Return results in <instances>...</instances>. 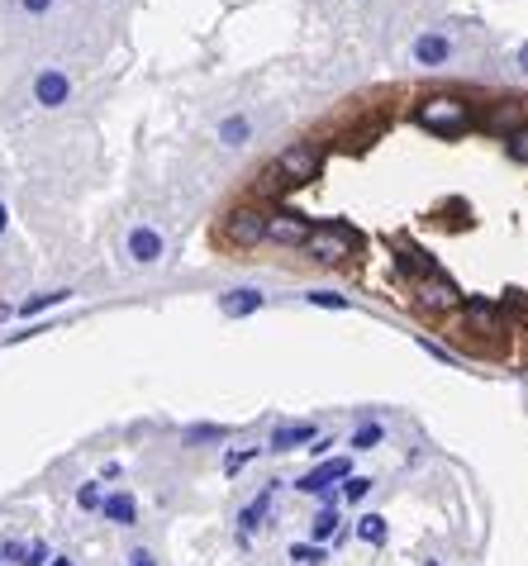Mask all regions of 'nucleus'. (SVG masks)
<instances>
[{
	"label": "nucleus",
	"instance_id": "nucleus-1",
	"mask_svg": "<svg viewBox=\"0 0 528 566\" xmlns=\"http://www.w3.org/2000/svg\"><path fill=\"white\" fill-rule=\"evenodd\" d=\"M310 258L314 262H324V267H338V262H348L352 258V248H357V228L348 219H329L324 228H310Z\"/></svg>",
	"mask_w": 528,
	"mask_h": 566
},
{
	"label": "nucleus",
	"instance_id": "nucleus-2",
	"mask_svg": "<svg viewBox=\"0 0 528 566\" xmlns=\"http://www.w3.org/2000/svg\"><path fill=\"white\" fill-rule=\"evenodd\" d=\"M419 124H424L429 134H438V138H457L472 124V105L457 100V96H429L424 105H419Z\"/></svg>",
	"mask_w": 528,
	"mask_h": 566
},
{
	"label": "nucleus",
	"instance_id": "nucleus-3",
	"mask_svg": "<svg viewBox=\"0 0 528 566\" xmlns=\"http://www.w3.org/2000/svg\"><path fill=\"white\" fill-rule=\"evenodd\" d=\"M262 238H267V215H262V209H252V205L228 209V219H224V243H234V248H258Z\"/></svg>",
	"mask_w": 528,
	"mask_h": 566
},
{
	"label": "nucleus",
	"instance_id": "nucleus-4",
	"mask_svg": "<svg viewBox=\"0 0 528 566\" xmlns=\"http://www.w3.org/2000/svg\"><path fill=\"white\" fill-rule=\"evenodd\" d=\"M271 167H277V172L286 177V186H295V181H314V177H320V148H314V143H295V148H286Z\"/></svg>",
	"mask_w": 528,
	"mask_h": 566
},
{
	"label": "nucleus",
	"instance_id": "nucleus-5",
	"mask_svg": "<svg viewBox=\"0 0 528 566\" xmlns=\"http://www.w3.org/2000/svg\"><path fill=\"white\" fill-rule=\"evenodd\" d=\"M419 309H429V314H448V309H462V296H457V286L452 281H442V277H424L419 281Z\"/></svg>",
	"mask_w": 528,
	"mask_h": 566
},
{
	"label": "nucleus",
	"instance_id": "nucleus-6",
	"mask_svg": "<svg viewBox=\"0 0 528 566\" xmlns=\"http://www.w3.org/2000/svg\"><path fill=\"white\" fill-rule=\"evenodd\" d=\"M267 238L281 243V248H305L310 224H305L300 215H271V219H267Z\"/></svg>",
	"mask_w": 528,
	"mask_h": 566
},
{
	"label": "nucleus",
	"instance_id": "nucleus-7",
	"mask_svg": "<svg viewBox=\"0 0 528 566\" xmlns=\"http://www.w3.org/2000/svg\"><path fill=\"white\" fill-rule=\"evenodd\" d=\"M348 471H352V462H348V457H333V462L314 467L310 476H300L295 486H300L305 495H324V490H333V480H338V476H348Z\"/></svg>",
	"mask_w": 528,
	"mask_h": 566
},
{
	"label": "nucleus",
	"instance_id": "nucleus-8",
	"mask_svg": "<svg viewBox=\"0 0 528 566\" xmlns=\"http://www.w3.org/2000/svg\"><path fill=\"white\" fill-rule=\"evenodd\" d=\"M485 124H491L500 138H510L514 129H523V105H519V100H500L495 110L485 115Z\"/></svg>",
	"mask_w": 528,
	"mask_h": 566
},
{
	"label": "nucleus",
	"instance_id": "nucleus-9",
	"mask_svg": "<svg viewBox=\"0 0 528 566\" xmlns=\"http://www.w3.org/2000/svg\"><path fill=\"white\" fill-rule=\"evenodd\" d=\"M462 314H467V324H472L476 333H500V328H504V314H500L491 300H467V309H462Z\"/></svg>",
	"mask_w": 528,
	"mask_h": 566
},
{
	"label": "nucleus",
	"instance_id": "nucleus-10",
	"mask_svg": "<svg viewBox=\"0 0 528 566\" xmlns=\"http://www.w3.org/2000/svg\"><path fill=\"white\" fill-rule=\"evenodd\" d=\"M129 253H134V262H157L162 258L157 228H134V234H129Z\"/></svg>",
	"mask_w": 528,
	"mask_h": 566
},
{
	"label": "nucleus",
	"instance_id": "nucleus-11",
	"mask_svg": "<svg viewBox=\"0 0 528 566\" xmlns=\"http://www.w3.org/2000/svg\"><path fill=\"white\" fill-rule=\"evenodd\" d=\"M300 443H314V424H286V429L271 433V448H277V452H290Z\"/></svg>",
	"mask_w": 528,
	"mask_h": 566
},
{
	"label": "nucleus",
	"instance_id": "nucleus-12",
	"mask_svg": "<svg viewBox=\"0 0 528 566\" xmlns=\"http://www.w3.org/2000/svg\"><path fill=\"white\" fill-rule=\"evenodd\" d=\"M442 57H448V38H442V34H424L414 44V62H424V67H438Z\"/></svg>",
	"mask_w": 528,
	"mask_h": 566
},
{
	"label": "nucleus",
	"instance_id": "nucleus-13",
	"mask_svg": "<svg viewBox=\"0 0 528 566\" xmlns=\"http://www.w3.org/2000/svg\"><path fill=\"white\" fill-rule=\"evenodd\" d=\"M100 510H105V519H110V523H134V519H138L134 495H105Z\"/></svg>",
	"mask_w": 528,
	"mask_h": 566
},
{
	"label": "nucleus",
	"instance_id": "nucleus-14",
	"mask_svg": "<svg viewBox=\"0 0 528 566\" xmlns=\"http://www.w3.org/2000/svg\"><path fill=\"white\" fill-rule=\"evenodd\" d=\"M433 267H438V262L424 253V248H410V243L400 248V271H414V277L424 281V277H433Z\"/></svg>",
	"mask_w": 528,
	"mask_h": 566
},
{
	"label": "nucleus",
	"instance_id": "nucleus-15",
	"mask_svg": "<svg viewBox=\"0 0 528 566\" xmlns=\"http://www.w3.org/2000/svg\"><path fill=\"white\" fill-rule=\"evenodd\" d=\"M34 96L44 100V105H62V100H67V76H62V72H44V76H38V86H34Z\"/></svg>",
	"mask_w": 528,
	"mask_h": 566
},
{
	"label": "nucleus",
	"instance_id": "nucleus-16",
	"mask_svg": "<svg viewBox=\"0 0 528 566\" xmlns=\"http://www.w3.org/2000/svg\"><path fill=\"white\" fill-rule=\"evenodd\" d=\"M258 305H262V290H228V296L219 300V309L234 314V319H239V314H252Z\"/></svg>",
	"mask_w": 528,
	"mask_h": 566
},
{
	"label": "nucleus",
	"instance_id": "nucleus-17",
	"mask_svg": "<svg viewBox=\"0 0 528 566\" xmlns=\"http://www.w3.org/2000/svg\"><path fill=\"white\" fill-rule=\"evenodd\" d=\"M267 505H271V490H262L258 500H252V505L239 514V529H243V538L252 533V529H258V523H262V514H267Z\"/></svg>",
	"mask_w": 528,
	"mask_h": 566
},
{
	"label": "nucleus",
	"instance_id": "nucleus-18",
	"mask_svg": "<svg viewBox=\"0 0 528 566\" xmlns=\"http://www.w3.org/2000/svg\"><path fill=\"white\" fill-rule=\"evenodd\" d=\"M357 538H362V542H381L386 538V519L381 514H367L362 523H357Z\"/></svg>",
	"mask_w": 528,
	"mask_h": 566
},
{
	"label": "nucleus",
	"instance_id": "nucleus-19",
	"mask_svg": "<svg viewBox=\"0 0 528 566\" xmlns=\"http://www.w3.org/2000/svg\"><path fill=\"white\" fill-rule=\"evenodd\" d=\"M219 138H224V143H248V119H243V115L224 119V124H219Z\"/></svg>",
	"mask_w": 528,
	"mask_h": 566
},
{
	"label": "nucleus",
	"instance_id": "nucleus-20",
	"mask_svg": "<svg viewBox=\"0 0 528 566\" xmlns=\"http://www.w3.org/2000/svg\"><path fill=\"white\" fill-rule=\"evenodd\" d=\"M504 153H510L514 162H528V124H523V129H514L510 138H504Z\"/></svg>",
	"mask_w": 528,
	"mask_h": 566
},
{
	"label": "nucleus",
	"instance_id": "nucleus-21",
	"mask_svg": "<svg viewBox=\"0 0 528 566\" xmlns=\"http://www.w3.org/2000/svg\"><path fill=\"white\" fill-rule=\"evenodd\" d=\"M72 290H48V296H34V300H25L19 305V314H38V309H48V305H57V300H67Z\"/></svg>",
	"mask_w": 528,
	"mask_h": 566
},
{
	"label": "nucleus",
	"instance_id": "nucleus-22",
	"mask_svg": "<svg viewBox=\"0 0 528 566\" xmlns=\"http://www.w3.org/2000/svg\"><path fill=\"white\" fill-rule=\"evenodd\" d=\"M376 443H381V424H362V429L352 433V448H357V452H367V448H376Z\"/></svg>",
	"mask_w": 528,
	"mask_h": 566
},
{
	"label": "nucleus",
	"instance_id": "nucleus-23",
	"mask_svg": "<svg viewBox=\"0 0 528 566\" xmlns=\"http://www.w3.org/2000/svg\"><path fill=\"white\" fill-rule=\"evenodd\" d=\"M333 533H338V514H333V510H324L320 519H314V548H320L324 538H333Z\"/></svg>",
	"mask_w": 528,
	"mask_h": 566
},
{
	"label": "nucleus",
	"instance_id": "nucleus-24",
	"mask_svg": "<svg viewBox=\"0 0 528 566\" xmlns=\"http://www.w3.org/2000/svg\"><path fill=\"white\" fill-rule=\"evenodd\" d=\"M19 566H48V542H29V548L19 552Z\"/></svg>",
	"mask_w": 528,
	"mask_h": 566
},
{
	"label": "nucleus",
	"instance_id": "nucleus-25",
	"mask_svg": "<svg viewBox=\"0 0 528 566\" xmlns=\"http://www.w3.org/2000/svg\"><path fill=\"white\" fill-rule=\"evenodd\" d=\"M76 505L81 510H100V486H96V480H86V486L76 490Z\"/></svg>",
	"mask_w": 528,
	"mask_h": 566
},
{
	"label": "nucleus",
	"instance_id": "nucleus-26",
	"mask_svg": "<svg viewBox=\"0 0 528 566\" xmlns=\"http://www.w3.org/2000/svg\"><path fill=\"white\" fill-rule=\"evenodd\" d=\"M290 557L300 561V566H310V561H324V552L314 548V542H295V548H290Z\"/></svg>",
	"mask_w": 528,
	"mask_h": 566
},
{
	"label": "nucleus",
	"instance_id": "nucleus-27",
	"mask_svg": "<svg viewBox=\"0 0 528 566\" xmlns=\"http://www.w3.org/2000/svg\"><path fill=\"white\" fill-rule=\"evenodd\" d=\"M228 429H219V424H200V429H186V443H200V438H224Z\"/></svg>",
	"mask_w": 528,
	"mask_h": 566
},
{
	"label": "nucleus",
	"instance_id": "nucleus-28",
	"mask_svg": "<svg viewBox=\"0 0 528 566\" xmlns=\"http://www.w3.org/2000/svg\"><path fill=\"white\" fill-rule=\"evenodd\" d=\"M367 490H371V480H367V476H352L348 486H343V500H362Z\"/></svg>",
	"mask_w": 528,
	"mask_h": 566
},
{
	"label": "nucleus",
	"instance_id": "nucleus-29",
	"mask_svg": "<svg viewBox=\"0 0 528 566\" xmlns=\"http://www.w3.org/2000/svg\"><path fill=\"white\" fill-rule=\"evenodd\" d=\"M310 305H324V309H348L343 296H324V290H310Z\"/></svg>",
	"mask_w": 528,
	"mask_h": 566
},
{
	"label": "nucleus",
	"instance_id": "nucleus-30",
	"mask_svg": "<svg viewBox=\"0 0 528 566\" xmlns=\"http://www.w3.org/2000/svg\"><path fill=\"white\" fill-rule=\"evenodd\" d=\"M258 186H262V191L271 196V191H281V186H286V177L277 172V167H267V172H262V181H258Z\"/></svg>",
	"mask_w": 528,
	"mask_h": 566
},
{
	"label": "nucleus",
	"instance_id": "nucleus-31",
	"mask_svg": "<svg viewBox=\"0 0 528 566\" xmlns=\"http://www.w3.org/2000/svg\"><path fill=\"white\" fill-rule=\"evenodd\" d=\"M252 457H258V452H228V457H224V471L234 476L239 467H248V462H252Z\"/></svg>",
	"mask_w": 528,
	"mask_h": 566
},
{
	"label": "nucleus",
	"instance_id": "nucleus-32",
	"mask_svg": "<svg viewBox=\"0 0 528 566\" xmlns=\"http://www.w3.org/2000/svg\"><path fill=\"white\" fill-rule=\"evenodd\" d=\"M19 5H25V10H29V15H44V10H48V5H53V0H19Z\"/></svg>",
	"mask_w": 528,
	"mask_h": 566
},
{
	"label": "nucleus",
	"instance_id": "nucleus-33",
	"mask_svg": "<svg viewBox=\"0 0 528 566\" xmlns=\"http://www.w3.org/2000/svg\"><path fill=\"white\" fill-rule=\"evenodd\" d=\"M124 566H153V557H147V552H129V561H124Z\"/></svg>",
	"mask_w": 528,
	"mask_h": 566
},
{
	"label": "nucleus",
	"instance_id": "nucleus-34",
	"mask_svg": "<svg viewBox=\"0 0 528 566\" xmlns=\"http://www.w3.org/2000/svg\"><path fill=\"white\" fill-rule=\"evenodd\" d=\"M519 67L528 72V44H523V53H519Z\"/></svg>",
	"mask_w": 528,
	"mask_h": 566
},
{
	"label": "nucleus",
	"instance_id": "nucleus-35",
	"mask_svg": "<svg viewBox=\"0 0 528 566\" xmlns=\"http://www.w3.org/2000/svg\"><path fill=\"white\" fill-rule=\"evenodd\" d=\"M48 566H72V561H67V557H53V561H48Z\"/></svg>",
	"mask_w": 528,
	"mask_h": 566
},
{
	"label": "nucleus",
	"instance_id": "nucleus-36",
	"mask_svg": "<svg viewBox=\"0 0 528 566\" xmlns=\"http://www.w3.org/2000/svg\"><path fill=\"white\" fill-rule=\"evenodd\" d=\"M0 234H5V205H0Z\"/></svg>",
	"mask_w": 528,
	"mask_h": 566
},
{
	"label": "nucleus",
	"instance_id": "nucleus-37",
	"mask_svg": "<svg viewBox=\"0 0 528 566\" xmlns=\"http://www.w3.org/2000/svg\"><path fill=\"white\" fill-rule=\"evenodd\" d=\"M429 566H438V561H429Z\"/></svg>",
	"mask_w": 528,
	"mask_h": 566
}]
</instances>
